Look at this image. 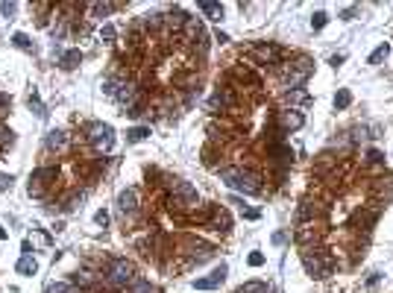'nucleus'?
Listing matches in <instances>:
<instances>
[{"label":"nucleus","mask_w":393,"mask_h":293,"mask_svg":"<svg viewBox=\"0 0 393 293\" xmlns=\"http://www.w3.org/2000/svg\"><path fill=\"white\" fill-rule=\"evenodd\" d=\"M241 214H244L247 220H258V211H255V208H241Z\"/></svg>","instance_id":"obj_36"},{"label":"nucleus","mask_w":393,"mask_h":293,"mask_svg":"<svg viewBox=\"0 0 393 293\" xmlns=\"http://www.w3.org/2000/svg\"><path fill=\"white\" fill-rule=\"evenodd\" d=\"M282 123H285V129H300V126H302V114L285 112V114H282Z\"/></svg>","instance_id":"obj_16"},{"label":"nucleus","mask_w":393,"mask_h":293,"mask_svg":"<svg viewBox=\"0 0 393 293\" xmlns=\"http://www.w3.org/2000/svg\"><path fill=\"white\" fill-rule=\"evenodd\" d=\"M388 53H391V47H388V44H382V47H376V50L370 53V65H379V62H382V59H385Z\"/></svg>","instance_id":"obj_21"},{"label":"nucleus","mask_w":393,"mask_h":293,"mask_svg":"<svg viewBox=\"0 0 393 293\" xmlns=\"http://www.w3.org/2000/svg\"><path fill=\"white\" fill-rule=\"evenodd\" d=\"M6 144H12V132L6 126H0V147H6Z\"/></svg>","instance_id":"obj_33"},{"label":"nucleus","mask_w":393,"mask_h":293,"mask_svg":"<svg viewBox=\"0 0 393 293\" xmlns=\"http://www.w3.org/2000/svg\"><path fill=\"white\" fill-rule=\"evenodd\" d=\"M94 220H97L100 226H106V223H109V211H97V217H94Z\"/></svg>","instance_id":"obj_37"},{"label":"nucleus","mask_w":393,"mask_h":293,"mask_svg":"<svg viewBox=\"0 0 393 293\" xmlns=\"http://www.w3.org/2000/svg\"><path fill=\"white\" fill-rule=\"evenodd\" d=\"M117 88H120V85H117V79H106V82H103V91H106L109 97H115V94H117Z\"/></svg>","instance_id":"obj_28"},{"label":"nucleus","mask_w":393,"mask_h":293,"mask_svg":"<svg viewBox=\"0 0 393 293\" xmlns=\"http://www.w3.org/2000/svg\"><path fill=\"white\" fill-rule=\"evenodd\" d=\"M135 208H138V191H135V188L120 191V194H117V211L126 217V214H135Z\"/></svg>","instance_id":"obj_9"},{"label":"nucleus","mask_w":393,"mask_h":293,"mask_svg":"<svg viewBox=\"0 0 393 293\" xmlns=\"http://www.w3.org/2000/svg\"><path fill=\"white\" fill-rule=\"evenodd\" d=\"M129 293H156V288H153L150 282H144V279H135L132 288H129Z\"/></svg>","instance_id":"obj_20"},{"label":"nucleus","mask_w":393,"mask_h":293,"mask_svg":"<svg viewBox=\"0 0 393 293\" xmlns=\"http://www.w3.org/2000/svg\"><path fill=\"white\" fill-rule=\"evenodd\" d=\"M288 100H291V103H302V100H305V91H300V88H297V91H288Z\"/></svg>","instance_id":"obj_31"},{"label":"nucleus","mask_w":393,"mask_h":293,"mask_svg":"<svg viewBox=\"0 0 393 293\" xmlns=\"http://www.w3.org/2000/svg\"><path fill=\"white\" fill-rule=\"evenodd\" d=\"M311 70H314V65H311L308 59H300V62H297V65L288 70V76H285L288 88H291V91H297V88H300V85L308 79V73H311Z\"/></svg>","instance_id":"obj_4"},{"label":"nucleus","mask_w":393,"mask_h":293,"mask_svg":"<svg viewBox=\"0 0 393 293\" xmlns=\"http://www.w3.org/2000/svg\"><path fill=\"white\" fill-rule=\"evenodd\" d=\"M35 270H38V264H35L32 255H23V258L18 261V273H21V276H35Z\"/></svg>","instance_id":"obj_15"},{"label":"nucleus","mask_w":393,"mask_h":293,"mask_svg":"<svg viewBox=\"0 0 393 293\" xmlns=\"http://www.w3.org/2000/svg\"><path fill=\"white\" fill-rule=\"evenodd\" d=\"M12 185V176H6V173H0V191H6Z\"/></svg>","instance_id":"obj_38"},{"label":"nucleus","mask_w":393,"mask_h":293,"mask_svg":"<svg viewBox=\"0 0 393 293\" xmlns=\"http://www.w3.org/2000/svg\"><path fill=\"white\" fill-rule=\"evenodd\" d=\"M44 144H47V150L62 153V150L68 147V132H65V129H50L47 138H44Z\"/></svg>","instance_id":"obj_12"},{"label":"nucleus","mask_w":393,"mask_h":293,"mask_svg":"<svg viewBox=\"0 0 393 293\" xmlns=\"http://www.w3.org/2000/svg\"><path fill=\"white\" fill-rule=\"evenodd\" d=\"M232 103H235V94H232L229 88H217V91L211 94V100H208V106H211V112H217V109L223 112V109H229Z\"/></svg>","instance_id":"obj_11"},{"label":"nucleus","mask_w":393,"mask_h":293,"mask_svg":"<svg viewBox=\"0 0 393 293\" xmlns=\"http://www.w3.org/2000/svg\"><path fill=\"white\" fill-rule=\"evenodd\" d=\"M44 293H76V291H73L70 285H65V282H53V285H50Z\"/></svg>","instance_id":"obj_24"},{"label":"nucleus","mask_w":393,"mask_h":293,"mask_svg":"<svg viewBox=\"0 0 393 293\" xmlns=\"http://www.w3.org/2000/svg\"><path fill=\"white\" fill-rule=\"evenodd\" d=\"M41 179H56V170H53V167H41V170H35V173H32V179H29V182H41Z\"/></svg>","instance_id":"obj_23"},{"label":"nucleus","mask_w":393,"mask_h":293,"mask_svg":"<svg viewBox=\"0 0 393 293\" xmlns=\"http://www.w3.org/2000/svg\"><path fill=\"white\" fill-rule=\"evenodd\" d=\"M29 109L35 112V117H47V112H44V103L38 100V94H35V91L29 94Z\"/></svg>","instance_id":"obj_19"},{"label":"nucleus","mask_w":393,"mask_h":293,"mask_svg":"<svg viewBox=\"0 0 393 293\" xmlns=\"http://www.w3.org/2000/svg\"><path fill=\"white\" fill-rule=\"evenodd\" d=\"M147 135H150V129H147V126H135V129H129V132H126V141H129V144H138V141H144Z\"/></svg>","instance_id":"obj_17"},{"label":"nucleus","mask_w":393,"mask_h":293,"mask_svg":"<svg viewBox=\"0 0 393 293\" xmlns=\"http://www.w3.org/2000/svg\"><path fill=\"white\" fill-rule=\"evenodd\" d=\"M115 100H117L120 106H126V109H135V106H138V88H135L132 82H123V85L117 88Z\"/></svg>","instance_id":"obj_10"},{"label":"nucleus","mask_w":393,"mask_h":293,"mask_svg":"<svg viewBox=\"0 0 393 293\" xmlns=\"http://www.w3.org/2000/svg\"><path fill=\"white\" fill-rule=\"evenodd\" d=\"M112 9H115V6H109V3H94V6H91V12H94V15H109Z\"/></svg>","instance_id":"obj_29"},{"label":"nucleus","mask_w":393,"mask_h":293,"mask_svg":"<svg viewBox=\"0 0 393 293\" xmlns=\"http://www.w3.org/2000/svg\"><path fill=\"white\" fill-rule=\"evenodd\" d=\"M3 103H6V97H3V94H0V106H3Z\"/></svg>","instance_id":"obj_40"},{"label":"nucleus","mask_w":393,"mask_h":293,"mask_svg":"<svg viewBox=\"0 0 393 293\" xmlns=\"http://www.w3.org/2000/svg\"><path fill=\"white\" fill-rule=\"evenodd\" d=\"M253 56L261 62V65H276L282 59V47L279 44H255L253 47Z\"/></svg>","instance_id":"obj_6"},{"label":"nucleus","mask_w":393,"mask_h":293,"mask_svg":"<svg viewBox=\"0 0 393 293\" xmlns=\"http://www.w3.org/2000/svg\"><path fill=\"white\" fill-rule=\"evenodd\" d=\"M326 21H329V15H326V12H314L311 26H314V29H323V26H326Z\"/></svg>","instance_id":"obj_26"},{"label":"nucleus","mask_w":393,"mask_h":293,"mask_svg":"<svg viewBox=\"0 0 393 293\" xmlns=\"http://www.w3.org/2000/svg\"><path fill=\"white\" fill-rule=\"evenodd\" d=\"M132 282H135L132 264H129L126 258H115V261L109 264V285H112V288H126V285H132Z\"/></svg>","instance_id":"obj_2"},{"label":"nucleus","mask_w":393,"mask_h":293,"mask_svg":"<svg viewBox=\"0 0 393 293\" xmlns=\"http://www.w3.org/2000/svg\"><path fill=\"white\" fill-rule=\"evenodd\" d=\"M100 38H103V41H112V38H115V26H112V23H106V26L100 29Z\"/></svg>","instance_id":"obj_30"},{"label":"nucleus","mask_w":393,"mask_h":293,"mask_svg":"<svg viewBox=\"0 0 393 293\" xmlns=\"http://www.w3.org/2000/svg\"><path fill=\"white\" fill-rule=\"evenodd\" d=\"M79 59H82V56H79V50H70V53H65V56H62V65H65V68H73Z\"/></svg>","instance_id":"obj_25"},{"label":"nucleus","mask_w":393,"mask_h":293,"mask_svg":"<svg viewBox=\"0 0 393 293\" xmlns=\"http://www.w3.org/2000/svg\"><path fill=\"white\" fill-rule=\"evenodd\" d=\"M200 12H203V15H208L211 21H220V18H223V6H220V3H208V0H203V3H200Z\"/></svg>","instance_id":"obj_13"},{"label":"nucleus","mask_w":393,"mask_h":293,"mask_svg":"<svg viewBox=\"0 0 393 293\" xmlns=\"http://www.w3.org/2000/svg\"><path fill=\"white\" fill-rule=\"evenodd\" d=\"M194 203H197V188H194L191 182H176V185H173V205L188 208V205H194Z\"/></svg>","instance_id":"obj_5"},{"label":"nucleus","mask_w":393,"mask_h":293,"mask_svg":"<svg viewBox=\"0 0 393 293\" xmlns=\"http://www.w3.org/2000/svg\"><path fill=\"white\" fill-rule=\"evenodd\" d=\"M88 141L94 144V150L109 153V150L115 147V129H112L109 123H94V126L88 129Z\"/></svg>","instance_id":"obj_3"},{"label":"nucleus","mask_w":393,"mask_h":293,"mask_svg":"<svg viewBox=\"0 0 393 293\" xmlns=\"http://www.w3.org/2000/svg\"><path fill=\"white\" fill-rule=\"evenodd\" d=\"M226 276H229V267H226V264H220V267H217L208 279H197V282H194V291H214V288H220V285H223V279H226Z\"/></svg>","instance_id":"obj_8"},{"label":"nucleus","mask_w":393,"mask_h":293,"mask_svg":"<svg viewBox=\"0 0 393 293\" xmlns=\"http://www.w3.org/2000/svg\"><path fill=\"white\" fill-rule=\"evenodd\" d=\"M370 161H382V153L379 150H370Z\"/></svg>","instance_id":"obj_39"},{"label":"nucleus","mask_w":393,"mask_h":293,"mask_svg":"<svg viewBox=\"0 0 393 293\" xmlns=\"http://www.w3.org/2000/svg\"><path fill=\"white\" fill-rule=\"evenodd\" d=\"M76 285H91L94 282V276H88V273H76V279H73Z\"/></svg>","instance_id":"obj_34"},{"label":"nucleus","mask_w":393,"mask_h":293,"mask_svg":"<svg viewBox=\"0 0 393 293\" xmlns=\"http://www.w3.org/2000/svg\"><path fill=\"white\" fill-rule=\"evenodd\" d=\"M247 261H250V267H261V264H264V255H261V252H253Z\"/></svg>","instance_id":"obj_32"},{"label":"nucleus","mask_w":393,"mask_h":293,"mask_svg":"<svg viewBox=\"0 0 393 293\" xmlns=\"http://www.w3.org/2000/svg\"><path fill=\"white\" fill-rule=\"evenodd\" d=\"M191 258H194L197 264H203L206 258H211V247H208V244H200V241H197V244L191 247Z\"/></svg>","instance_id":"obj_14"},{"label":"nucleus","mask_w":393,"mask_h":293,"mask_svg":"<svg viewBox=\"0 0 393 293\" xmlns=\"http://www.w3.org/2000/svg\"><path fill=\"white\" fill-rule=\"evenodd\" d=\"M12 41H15L21 50H29V38H26L23 32H15V35H12Z\"/></svg>","instance_id":"obj_27"},{"label":"nucleus","mask_w":393,"mask_h":293,"mask_svg":"<svg viewBox=\"0 0 393 293\" xmlns=\"http://www.w3.org/2000/svg\"><path fill=\"white\" fill-rule=\"evenodd\" d=\"M220 179L232 188V191H244V194H258L261 185H258V176L250 173V170H238V167H223L220 170Z\"/></svg>","instance_id":"obj_1"},{"label":"nucleus","mask_w":393,"mask_h":293,"mask_svg":"<svg viewBox=\"0 0 393 293\" xmlns=\"http://www.w3.org/2000/svg\"><path fill=\"white\" fill-rule=\"evenodd\" d=\"M349 103H352V94L349 91H338L335 94V109H347Z\"/></svg>","instance_id":"obj_22"},{"label":"nucleus","mask_w":393,"mask_h":293,"mask_svg":"<svg viewBox=\"0 0 393 293\" xmlns=\"http://www.w3.org/2000/svg\"><path fill=\"white\" fill-rule=\"evenodd\" d=\"M0 12L9 18V15H15V3H0Z\"/></svg>","instance_id":"obj_35"},{"label":"nucleus","mask_w":393,"mask_h":293,"mask_svg":"<svg viewBox=\"0 0 393 293\" xmlns=\"http://www.w3.org/2000/svg\"><path fill=\"white\" fill-rule=\"evenodd\" d=\"M238 293H270V288H267L264 282H247Z\"/></svg>","instance_id":"obj_18"},{"label":"nucleus","mask_w":393,"mask_h":293,"mask_svg":"<svg viewBox=\"0 0 393 293\" xmlns=\"http://www.w3.org/2000/svg\"><path fill=\"white\" fill-rule=\"evenodd\" d=\"M302 264H305L308 276H314V279H326V276H329V264H326L323 255H311V252H305V255H302Z\"/></svg>","instance_id":"obj_7"}]
</instances>
